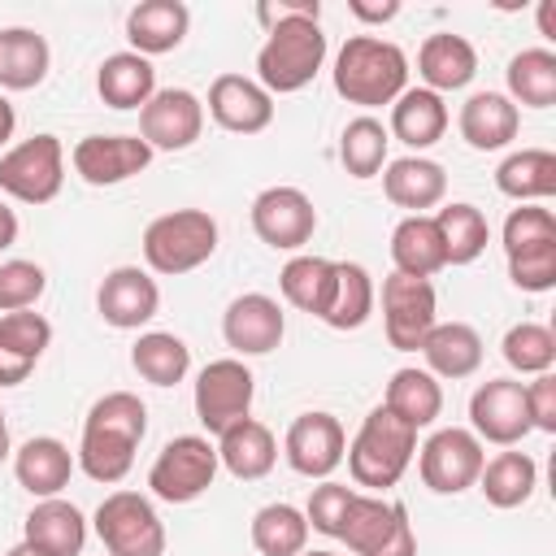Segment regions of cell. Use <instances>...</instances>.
<instances>
[{
  "label": "cell",
  "instance_id": "cell-1",
  "mask_svg": "<svg viewBox=\"0 0 556 556\" xmlns=\"http://www.w3.org/2000/svg\"><path fill=\"white\" fill-rule=\"evenodd\" d=\"M143 434H148L143 400L135 391H109L87 408L74 460L91 482L113 486L135 469V452H139Z\"/></svg>",
  "mask_w": 556,
  "mask_h": 556
},
{
  "label": "cell",
  "instance_id": "cell-2",
  "mask_svg": "<svg viewBox=\"0 0 556 556\" xmlns=\"http://www.w3.org/2000/svg\"><path fill=\"white\" fill-rule=\"evenodd\" d=\"M330 78L348 104L382 109V104H395V96L408 87V56L400 43L382 35H352L334 56Z\"/></svg>",
  "mask_w": 556,
  "mask_h": 556
},
{
  "label": "cell",
  "instance_id": "cell-3",
  "mask_svg": "<svg viewBox=\"0 0 556 556\" xmlns=\"http://www.w3.org/2000/svg\"><path fill=\"white\" fill-rule=\"evenodd\" d=\"M321 65H326V30L317 13H300L265 26V43L256 52V83L269 96L304 91Z\"/></svg>",
  "mask_w": 556,
  "mask_h": 556
},
{
  "label": "cell",
  "instance_id": "cell-4",
  "mask_svg": "<svg viewBox=\"0 0 556 556\" xmlns=\"http://www.w3.org/2000/svg\"><path fill=\"white\" fill-rule=\"evenodd\" d=\"M417 456V430L408 421H400L391 408H369L361 430L348 439V473L356 486L365 491H387L404 478V469L413 465Z\"/></svg>",
  "mask_w": 556,
  "mask_h": 556
},
{
  "label": "cell",
  "instance_id": "cell-5",
  "mask_svg": "<svg viewBox=\"0 0 556 556\" xmlns=\"http://www.w3.org/2000/svg\"><path fill=\"white\" fill-rule=\"evenodd\" d=\"M217 252V217L208 208H174L148 222L143 230V261L152 274L178 278L200 269Z\"/></svg>",
  "mask_w": 556,
  "mask_h": 556
},
{
  "label": "cell",
  "instance_id": "cell-6",
  "mask_svg": "<svg viewBox=\"0 0 556 556\" xmlns=\"http://www.w3.org/2000/svg\"><path fill=\"white\" fill-rule=\"evenodd\" d=\"M339 543L356 556H417V534L400 500L356 491L339 526Z\"/></svg>",
  "mask_w": 556,
  "mask_h": 556
},
{
  "label": "cell",
  "instance_id": "cell-7",
  "mask_svg": "<svg viewBox=\"0 0 556 556\" xmlns=\"http://www.w3.org/2000/svg\"><path fill=\"white\" fill-rule=\"evenodd\" d=\"M91 526L109 556H165V521L139 491H109Z\"/></svg>",
  "mask_w": 556,
  "mask_h": 556
},
{
  "label": "cell",
  "instance_id": "cell-8",
  "mask_svg": "<svg viewBox=\"0 0 556 556\" xmlns=\"http://www.w3.org/2000/svg\"><path fill=\"white\" fill-rule=\"evenodd\" d=\"M217 469H222V460H217V443L208 434H178L156 452V460L148 469V486L165 504H191L213 486Z\"/></svg>",
  "mask_w": 556,
  "mask_h": 556
},
{
  "label": "cell",
  "instance_id": "cell-9",
  "mask_svg": "<svg viewBox=\"0 0 556 556\" xmlns=\"http://www.w3.org/2000/svg\"><path fill=\"white\" fill-rule=\"evenodd\" d=\"M65 182V148L56 135H30L0 156V191L17 204H48Z\"/></svg>",
  "mask_w": 556,
  "mask_h": 556
},
{
  "label": "cell",
  "instance_id": "cell-10",
  "mask_svg": "<svg viewBox=\"0 0 556 556\" xmlns=\"http://www.w3.org/2000/svg\"><path fill=\"white\" fill-rule=\"evenodd\" d=\"M486 443L465 426H443L417 447V473L434 495H460L478 482Z\"/></svg>",
  "mask_w": 556,
  "mask_h": 556
},
{
  "label": "cell",
  "instance_id": "cell-11",
  "mask_svg": "<svg viewBox=\"0 0 556 556\" xmlns=\"http://www.w3.org/2000/svg\"><path fill=\"white\" fill-rule=\"evenodd\" d=\"M252 395H256V378L252 369L239 361V356H222V361H208L200 374H195V417L208 434H222L230 430L235 421L252 417Z\"/></svg>",
  "mask_w": 556,
  "mask_h": 556
},
{
  "label": "cell",
  "instance_id": "cell-12",
  "mask_svg": "<svg viewBox=\"0 0 556 556\" xmlns=\"http://www.w3.org/2000/svg\"><path fill=\"white\" fill-rule=\"evenodd\" d=\"M434 321H439L434 282L391 269L382 278V330H387V343L395 352H417Z\"/></svg>",
  "mask_w": 556,
  "mask_h": 556
},
{
  "label": "cell",
  "instance_id": "cell-13",
  "mask_svg": "<svg viewBox=\"0 0 556 556\" xmlns=\"http://www.w3.org/2000/svg\"><path fill=\"white\" fill-rule=\"evenodd\" d=\"M343 452H348V430L334 413H321V408L300 413L282 434V456L300 478L326 482L343 465Z\"/></svg>",
  "mask_w": 556,
  "mask_h": 556
},
{
  "label": "cell",
  "instance_id": "cell-14",
  "mask_svg": "<svg viewBox=\"0 0 556 556\" xmlns=\"http://www.w3.org/2000/svg\"><path fill=\"white\" fill-rule=\"evenodd\" d=\"M204 135V100L187 87H156L139 109V139L152 152H182Z\"/></svg>",
  "mask_w": 556,
  "mask_h": 556
},
{
  "label": "cell",
  "instance_id": "cell-15",
  "mask_svg": "<svg viewBox=\"0 0 556 556\" xmlns=\"http://www.w3.org/2000/svg\"><path fill=\"white\" fill-rule=\"evenodd\" d=\"M469 430L482 443L495 447H517L530 434V413H526V382L517 378H486L469 395Z\"/></svg>",
  "mask_w": 556,
  "mask_h": 556
},
{
  "label": "cell",
  "instance_id": "cell-16",
  "mask_svg": "<svg viewBox=\"0 0 556 556\" xmlns=\"http://www.w3.org/2000/svg\"><path fill=\"white\" fill-rule=\"evenodd\" d=\"M252 230L274 252H300L317 230V208L300 187H265L252 200Z\"/></svg>",
  "mask_w": 556,
  "mask_h": 556
},
{
  "label": "cell",
  "instance_id": "cell-17",
  "mask_svg": "<svg viewBox=\"0 0 556 556\" xmlns=\"http://www.w3.org/2000/svg\"><path fill=\"white\" fill-rule=\"evenodd\" d=\"M287 334V313L274 295L265 291H248V295H235L222 313V339L226 348L243 361V356H265L282 343Z\"/></svg>",
  "mask_w": 556,
  "mask_h": 556
},
{
  "label": "cell",
  "instance_id": "cell-18",
  "mask_svg": "<svg viewBox=\"0 0 556 556\" xmlns=\"http://www.w3.org/2000/svg\"><path fill=\"white\" fill-rule=\"evenodd\" d=\"M74 174L91 187H117L152 165V148L139 135H87L70 152Z\"/></svg>",
  "mask_w": 556,
  "mask_h": 556
},
{
  "label": "cell",
  "instance_id": "cell-19",
  "mask_svg": "<svg viewBox=\"0 0 556 556\" xmlns=\"http://www.w3.org/2000/svg\"><path fill=\"white\" fill-rule=\"evenodd\" d=\"M161 308V287L148 269L139 265H117L104 274L100 291H96V313L113 326V330H139L156 317Z\"/></svg>",
  "mask_w": 556,
  "mask_h": 556
},
{
  "label": "cell",
  "instance_id": "cell-20",
  "mask_svg": "<svg viewBox=\"0 0 556 556\" xmlns=\"http://www.w3.org/2000/svg\"><path fill=\"white\" fill-rule=\"evenodd\" d=\"M204 109L230 135H261L274 122V96L248 74H217Z\"/></svg>",
  "mask_w": 556,
  "mask_h": 556
},
{
  "label": "cell",
  "instance_id": "cell-21",
  "mask_svg": "<svg viewBox=\"0 0 556 556\" xmlns=\"http://www.w3.org/2000/svg\"><path fill=\"white\" fill-rule=\"evenodd\" d=\"M382 191L395 208H408V217L430 213L447 195V169L430 156H395L382 165Z\"/></svg>",
  "mask_w": 556,
  "mask_h": 556
},
{
  "label": "cell",
  "instance_id": "cell-22",
  "mask_svg": "<svg viewBox=\"0 0 556 556\" xmlns=\"http://www.w3.org/2000/svg\"><path fill=\"white\" fill-rule=\"evenodd\" d=\"M74 452L56 439V434H35L13 452V478L22 491H30L35 500H52L70 486L74 478Z\"/></svg>",
  "mask_w": 556,
  "mask_h": 556
},
{
  "label": "cell",
  "instance_id": "cell-23",
  "mask_svg": "<svg viewBox=\"0 0 556 556\" xmlns=\"http://www.w3.org/2000/svg\"><path fill=\"white\" fill-rule=\"evenodd\" d=\"M22 543L39 547L43 556H83L87 547V517L78 513V504L52 495V500H35V508L22 521Z\"/></svg>",
  "mask_w": 556,
  "mask_h": 556
},
{
  "label": "cell",
  "instance_id": "cell-24",
  "mask_svg": "<svg viewBox=\"0 0 556 556\" xmlns=\"http://www.w3.org/2000/svg\"><path fill=\"white\" fill-rule=\"evenodd\" d=\"M460 139L473 148V152H500L517 139L521 130V109L504 96V91H473L465 104H460Z\"/></svg>",
  "mask_w": 556,
  "mask_h": 556
},
{
  "label": "cell",
  "instance_id": "cell-25",
  "mask_svg": "<svg viewBox=\"0 0 556 556\" xmlns=\"http://www.w3.org/2000/svg\"><path fill=\"white\" fill-rule=\"evenodd\" d=\"M191 30V9L182 0H139L130 13H126V39H130V52L139 56H161V52H174Z\"/></svg>",
  "mask_w": 556,
  "mask_h": 556
},
{
  "label": "cell",
  "instance_id": "cell-26",
  "mask_svg": "<svg viewBox=\"0 0 556 556\" xmlns=\"http://www.w3.org/2000/svg\"><path fill=\"white\" fill-rule=\"evenodd\" d=\"M473 74H478V52L465 35L439 30V35H426V43L417 48V78L434 96L469 87Z\"/></svg>",
  "mask_w": 556,
  "mask_h": 556
},
{
  "label": "cell",
  "instance_id": "cell-27",
  "mask_svg": "<svg viewBox=\"0 0 556 556\" xmlns=\"http://www.w3.org/2000/svg\"><path fill=\"white\" fill-rule=\"evenodd\" d=\"M417 352H421V361H426V374L447 378V382L478 374V369H482V356H486L482 334H478L469 321H434Z\"/></svg>",
  "mask_w": 556,
  "mask_h": 556
},
{
  "label": "cell",
  "instance_id": "cell-28",
  "mask_svg": "<svg viewBox=\"0 0 556 556\" xmlns=\"http://www.w3.org/2000/svg\"><path fill=\"white\" fill-rule=\"evenodd\" d=\"M447 117H452V113H447L443 96H434V91H426V87H404V91L395 96V104H391V126H387V135L400 139L404 148H413V156H421L426 148H434V143L443 139Z\"/></svg>",
  "mask_w": 556,
  "mask_h": 556
},
{
  "label": "cell",
  "instance_id": "cell-29",
  "mask_svg": "<svg viewBox=\"0 0 556 556\" xmlns=\"http://www.w3.org/2000/svg\"><path fill=\"white\" fill-rule=\"evenodd\" d=\"M217 460H222V469L230 478L256 482L278 465V439H274V430L265 421L243 417V421H235L230 430L217 434Z\"/></svg>",
  "mask_w": 556,
  "mask_h": 556
},
{
  "label": "cell",
  "instance_id": "cell-30",
  "mask_svg": "<svg viewBox=\"0 0 556 556\" xmlns=\"http://www.w3.org/2000/svg\"><path fill=\"white\" fill-rule=\"evenodd\" d=\"M52 48L35 26L0 30V91H35L48 78Z\"/></svg>",
  "mask_w": 556,
  "mask_h": 556
},
{
  "label": "cell",
  "instance_id": "cell-31",
  "mask_svg": "<svg viewBox=\"0 0 556 556\" xmlns=\"http://www.w3.org/2000/svg\"><path fill=\"white\" fill-rule=\"evenodd\" d=\"M473 486L491 508H521L539 486V465L521 447H504L491 460H482V473Z\"/></svg>",
  "mask_w": 556,
  "mask_h": 556
},
{
  "label": "cell",
  "instance_id": "cell-32",
  "mask_svg": "<svg viewBox=\"0 0 556 556\" xmlns=\"http://www.w3.org/2000/svg\"><path fill=\"white\" fill-rule=\"evenodd\" d=\"M96 91L109 109H143L156 96V70L139 52H113L96 70Z\"/></svg>",
  "mask_w": 556,
  "mask_h": 556
},
{
  "label": "cell",
  "instance_id": "cell-33",
  "mask_svg": "<svg viewBox=\"0 0 556 556\" xmlns=\"http://www.w3.org/2000/svg\"><path fill=\"white\" fill-rule=\"evenodd\" d=\"M391 265H395V274H408V278H434L439 269H447L434 213L404 217L391 230Z\"/></svg>",
  "mask_w": 556,
  "mask_h": 556
},
{
  "label": "cell",
  "instance_id": "cell-34",
  "mask_svg": "<svg viewBox=\"0 0 556 556\" xmlns=\"http://www.w3.org/2000/svg\"><path fill=\"white\" fill-rule=\"evenodd\" d=\"M495 187L517 204H543L556 195V152L547 148H521L508 152L495 169Z\"/></svg>",
  "mask_w": 556,
  "mask_h": 556
},
{
  "label": "cell",
  "instance_id": "cell-35",
  "mask_svg": "<svg viewBox=\"0 0 556 556\" xmlns=\"http://www.w3.org/2000/svg\"><path fill=\"white\" fill-rule=\"evenodd\" d=\"M382 408H391L400 421H408L413 430H426L439 421L443 413V387L434 374L417 369V365H404L391 374L387 382V395H382Z\"/></svg>",
  "mask_w": 556,
  "mask_h": 556
},
{
  "label": "cell",
  "instance_id": "cell-36",
  "mask_svg": "<svg viewBox=\"0 0 556 556\" xmlns=\"http://www.w3.org/2000/svg\"><path fill=\"white\" fill-rule=\"evenodd\" d=\"M278 291L291 308H300L308 317H321L330 295H334V261L313 256V252H295L278 274Z\"/></svg>",
  "mask_w": 556,
  "mask_h": 556
},
{
  "label": "cell",
  "instance_id": "cell-37",
  "mask_svg": "<svg viewBox=\"0 0 556 556\" xmlns=\"http://www.w3.org/2000/svg\"><path fill=\"white\" fill-rule=\"evenodd\" d=\"M374 304H378V287H374L369 269L356 261H334V295H330L321 321L330 330H361L369 321Z\"/></svg>",
  "mask_w": 556,
  "mask_h": 556
},
{
  "label": "cell",
  "instance_id": "cell-38",
  "mask_svg": "<svg viewBox=\"0 0 556 556\" xmlns=\"http://www.w3.org/2000/svg\"><path fill=\"white\" fill-rule=\"evenodd\" d=\"M434 226H439V239H443V256L447 265H473L486 243H491V226H486V213L478 204H465V200H452L434 213Z\"/></svg>",
  "mask_w": 556,
  "mask_h": 556
},
{
  "label": "cell",
  "instance_id": "cell-39",
  "mask_svg": "<svg viewBox=\"0 0 556 556\" xmlns=\"http://www.w3.org/2000/svg\"><path fill=\"white\" fill-rule=\"evenodd\" d=\"M130 365L152 387H178L191 369V348L169 330H143L130 348Z\"/></svg>",
  "mask_w": 556,
  "mask_h": 556
},
{
  "label": "cell",
  "instance_id": "cell-40",
  "mask_svg": "<svg viewBox=\"0 0 556 556\" xmlns=\"http://www.w3.org/2000/svg\"><path fill=\"white\" fill-rule=\"evenodd\" d=\"M508 100L521 109H552L556 104V52L552 48H521L508 70Z\"/></svg>",
  "mask_w": 556,
  "mask_h": 556
},
{
  "label": "cell",
  "instance_id": "cell-41",
  "mask_svg": "<svg viewBox=\"0 0 556 556\" xmlns=\"http://www.w3.org/2000/svg\"><path fill=\"white\" fill-rule=\"evenodd\" d=\"M252 547L261 556H300L308 552V521H304V508L278 500V504H265L252 513Z\"/></svg>",
  "mask_w": 556,
  "mask_h": 556
},
{
  "label": "cell",
  "instance_id": "cell-42",
  "mask_svg": "<svg viewBox=\"0 0 556 556\" xmlns=\"http://www.w3.org/2000/svg\"><path fill=\"white\" fill-rule=\"evenodd\" d=\"M387 148H391V135H387V126H382L378 117H369V113L352 117V122L343 126V135H339V161H343V169H348L352 178H374V174H382Z\"/></svg>",
  "mask_w": 556,
  "mask_h": 556
},
{
  "label": "cell",
  "instance_id": "cell-43",
  "mask_svg": "<svg viewBox=\"0 0 556 556\" xmlns=\"http://www.w3.org/2000/svg\"><path fill=\"white\" fill-rule=\"evenodd\" d=\"M508 369L517 374H552L556 365V334L543 326V321H517L504 330V343H500Z\"/></svg>",
  "mask_w": 556,
  "mask_h": 556
},
{
  "label": "cell",
  "instance_id": "cell-44",
  "mask_svg": "<svg viewBox=\"0 0 556 556\" xmlns=\"http://www.w3.org/2000/svg\"><path fill=\"white\" fill-rule=\"evenodd\" d=\"M48 343H52V321L43 313L22 308V313H4L0 317V348L4 352L39 365V356L48 352Z\"/></svg>",
  "mask_w": 556,
  "mask_h": 556
},
{
  "label": "cell",
  "instance_id": "cell-45",
  "mask_svg": "<svg viewBox=\"0 0 556 556\" xmlns=\"http://www.w3.org/2000/svg\"><path fill=\"white\" fill-rule=\"evenodd\" d=\"M48 291V274L35 261H0V313L35 308Z\"/></svg>",
  "mask_w": 556,
  "mask_h": 556
},
{
  "label": "cell",
  "instance_id": "cell-46",
  "mask_svg": "<svg viewBox=\"0 0 556 556\" xmlns=\"http://www.w3.org/2000/svg\"><path fill=\"white\" fill-rule=\"evenodd\" d=\"M352 486H343V482H321V486H313V495H308V504H304V521H308V530H317V534H326V539H339V526H343V517H348V504H352Z\"/></svg>",
  "mask_w": 556,
  "mask_h": 556
},
{
  "label": "cell",
  "instance_id": "cell-47",
  "mask_svg": "<svg viewBox=\"0 0 556 556\" xmlns=\"http://www.w3.org/2000/svg\"><path fill=\"white\" fill-rule=\"evenodd\" d=\"M526 413H530V430L556 434V378L552 374H534V382H526Z\"/></svg>",
  "mask_w": 556,
  "mask_h": 556
},
{
  "label": "cell",
  "instance_id": "cell-48",
  "mask_svg": "<svg viewBox=\"0 0 556 556\" xmlns=\"http://www.w3.org/2000/svg\"><path fill=\"white\" fill-rule=\"evenodd\" d=\"M300 13H321V4L317 0H265V4H256L261 26H274L282 17H300Z\"/></svg>",
  "mask_w": 556,
  "mask_h": 556
},
{
  "label": "cell",
  "instance_id": "cell-49",
  "mask_svg": "<svg viewBox=\"0 0 556 556\" xmlns=\"http://www.w3.org/2000/svg\"><path fill=\"white\" fill-rule=\"evenodd\" d=\"M348 13H352L356 22H391V17L400 13V4H395V0H387V4H365V0H348Z\"/></svg>",
  "mask_w": 556,
  "mask_h": 556
},
{
  "label": "cell",
  "instance_id": "cell-50",
  "mask_svg": "<svg viewBox=\"0 0 556 556\" xmlns=\"http://www.w3.org/2000/svg\"><path fill=\"white\" fill-rule=\"evenodd\" d=\"M30 369H35L30 361H22V356H13V352L0 348V387H17V382H26Z\"/></svg>",
  "mask_w": 556,
  "mask_h": 556
},
{
  "label": "cell",
  "instance_id": "cell-51",
  "mask_svg": "<svg viewBox=\"0 0 556 556\" xmlns=\"http://www.w3.org/2000/svg\"><path fill=\"white\" fill-rule=\"evenodd\" d=\"M17 243V213L9 204H0V252Z\"/></svg>",
  "mask_w": 556,
  "mask_h": 556
},
{
  "label": "cell",
  "instance_id": "cell-52",
  "mask_svg": "<svg viewBox=\"0 0 556 556\" xmlns=\"http://www.w3.org/2000/svg\"><path fill=\"white\" fill-rule=\"evenodd\" d=\"M13 130H17V113H13V104H9V96L0 91V148L13 139Z\"/></svg>",
  "mask_w": 556,
  "mask_h": 556
},
{
  "label": "cell",
  "instance_id": "cell-53",
  "mask_svg": "<svg viewBox=\"0 0 556 556\" xmlns=\"http://www.w3.org/2000/svg\"><path fill=\"white\" fill-rule=\"evenodd\" d=\"M539 35L543 39H556V0H543L539 4Z\"/></svg>",
  "mask_w": 556,
  "mask_h": 556
},
{
  "label": "cell",
  "instance_id": "cell-54",
  "mask_svg": "<svg viewBox=\"0 0 556 556\" xmlns=\"http://www.w3.org/2000/svg\"><path fill=\"white\" fill-rule=\"evenodd\" d=\"M13 456V443H9V421H4V408H0V465Z\"/></svg>",
  "mask_w": 556,
  "mask_h": 556
},
{
  "label": "cell",
  "instance_id": "cell-55",
  "mask_svg": "<svg viewBox=\"0 0 556 556\" xmlns=\"http://www.w3.org/2000/svg\"><path fill=\"white\" fill-rule=\"evenodd\" d=\"M4 556H43V552H39V547H30V543H17V547H9Z\"/></svg>",
  "mask_w": 556,
  "mask_h": 556
},
{
  "label": "cell",
  "instance_id": "cell-56",
  "mask_svg": "<svg viewBox=\"0 0 556 556\" xmlns=\"http://www.w3.org/2000/svg\"><path fill=\"white\" fill-rule=\"evenodd\" d=\"M300 556H334V552H300Z\"/></svg>",
  "mask_w": 556,
  "mask_h": 556
}]
</instances>
